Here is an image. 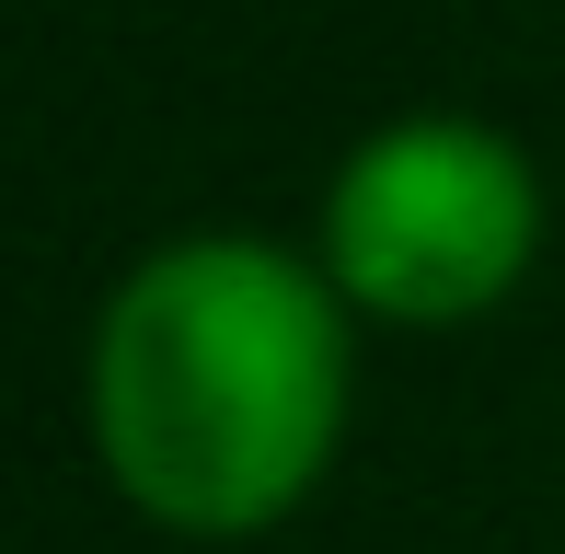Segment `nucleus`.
Listing matches in <instances>:
<instances>
[{
	"label": "nucleus",
	"mask_w": 565,
	"mask_h": 554,
	"mask_svg": "<svg viewBox=\"0 0 565 554\" xmlns=\"http://www.w3.org/2000/svg\"><path fill=\"white\" fill-rule=\"evenodd\" d=\"M347 427V289L277 243H162L93 335V450L162 532L231 543L312 497Z\"/></svg>",
	"instance_id": "obj_1"
},
{
	"label": "nucleus",
	"mask_w": 565,
	"mask_h": 554,
	"mask_svg": "<svg viewBox=\"0 0 565 554\" xmlns=\"http://www.w3.org/2000/svg\"><path fill=\"white\" fill-rule=\"evenodd\" d=\"M543 255V173L473 116H404L358 139L323 196V277L381 323L497 312Z\"/></svg>",
	"instance_id": "obj_2"
}]
</instances>
